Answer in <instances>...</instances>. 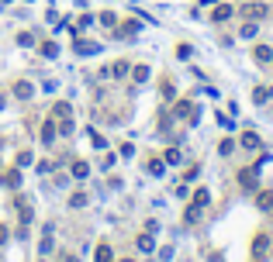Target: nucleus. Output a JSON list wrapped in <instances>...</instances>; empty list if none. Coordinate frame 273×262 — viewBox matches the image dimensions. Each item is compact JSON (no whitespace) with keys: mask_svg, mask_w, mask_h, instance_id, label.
Instances as JSON below:
<instances>
[{"mask_svg":"<svg viewBox=\"0 0 273 262\" xmlns=\"http://www.w3.org/2000/svg\"><path fill=\"white\" fill-rule=\"evenodd\" d=\"M73 45H76V52H80V56H93V52H100V45H97V42H80V38H76Z\"/></svg>","mask_w":273,"mask_h":262,"instance_id":"obj_1","label":"nucleus"},{"mask_svg":"<svg viewBox=\"0 0 273 262\" xmlns=\"http://www.w3.org/2000/svg\"><path fill=\"white\" fill-rule=\"evenodd\" d=\"M239 183H242L246 190H256V169H242V173H239Z\"/></svg>","mask_w":273,"mask_h":262,"instance_id":"obj_2","label":"nucleus"},{"mask_svg":"<svg viewBox=\"0 0 273 262\" xmlns=\"http://www.w3.org/2000/svg\"><path fill=\"white\" fill-rule=\"evenodd\" d=\"M242 14H246V17H256V21H260V17H267V7H263V3H249V7H242Z\"/></svg>","mask_w":273,"mask_h":262,"instance_id":"obj_3","label":"nucleus"},{"mask_svg":"<svg viewBox=\"0 0 273 262\" xmlns=\"http://www.w3.org/2000/svg\"><path fill=\"white\" fill-rule=\"evenodd\" d=\"M242 148H260V134L246 131V134H242Z\"/></svg>","mask_w":273,"mask_h":262,"instance_id":"obj_4","label":"nucleus"},{"mask_svg":"<svg viewBox=\"0 0 273 262\" xmlns=\"http://www.w3.org/2000/svg\"><path fill=\"white\" fill-rule=\"evenodd\" d=\"M201 210H204V207H197V203H194V207L183 214V221H187V224H197V221H201Z\"/></svg>","mask_w":273,"mask_h":262,"instance_id":"obj_5","label":"nucleus"},{"mask_svg":"<svg viewBox=\"0 0 273 262\" xmlns=\"http://www.w3.org/2000/svg\"><path fill=\"white\" fill-rule=\"evenodd\" d=\"M228 17H232V7H225V3L214 7V21H228Z\"/></svg>","mask_w":273,"mask_h":262,"instance_id":"obj_6","label":"nucleus"},{"mask_svg":"<svg viewBox=\"0 0 273 262\" xmlns=\"http://www.w3.org/2000/svg\"><path fill=\"white\" fill-rule=\"evenodd\" d=\"M270 59H273V52L267 45H260V49H256V63H270Z\"/></svg>","mask_w":273,"mask_h":262,"instance_id":"obj_7","label":"nucleus"},{"mask_svg":"<svg viewBox=\"0 0 273 262\" xmlns=\"http://www.w3.org/2000/svg\"><path fill=\"white\" fill-rule=\"evenodd\" d=\"M260 207H263V210H270V207H273V194H270V190H263V194H260Z\"/></svg>","mask_w":273,"mask_h":262,"instance_id":"obj_8","label":"nucleus"},{"mask_svg":"<svg viewBox=\"0 0 273 262\" xmlns=\"http://www.w3.org/2000/svg\"><path fill=\"white\" fill-rule=\"evenodd\" d=\"M207 200H211L207 190H197V194H194V203H197V207H207Z\"/></svg>","mask_w":273,"mask_h":262,"instance_id":"obj_9","label":"nucleus"},{"mask_svg":"<svg viewBox=\"0 0 273 262\" xmlns=\"http://www.w3.org/2000/svg\"><path fill=\"white\" fill-rule=\"evenodd\" d=\"M73 176L83 180V176H87V162H73Z\"/></svg>","mask_w":273,"mask_h":262,"instance_id":"obj_10","label":"nucleus"},{"mask_svg":"<svg viewBox=\"0 0 273 262\" xmlns=\"http://www.w3.org/2000/svg\"><path fill=\"white\" fill-rule=\"evenodd\" d=\"M3 183H7V187H17V183H21V176L10 169V173H3Z\"/></svg>","mask_w":273,"mask_h":262,"instance_id":"obj_11","label":"nucleus"},{"mask_svg":"<svg viewBox=\"0 0 273 262\" xmlns=\"http://www.w3.org/2000/svg\"><path fill=\"white\" fill-rule=\"evenodd\" d=\"M52 114H56V118H69V104H56Z\"/></svg>","mask_w":273,"mask_h":262,"instance_id":"obj_12","label":"nucleus"},{"mask_svg":"<svg viewBox=\"0 0 273 262\" xmlns=\"http://www.w3.org/2000/svg\"><path fill=\"white\" fill-rule=\"evenodd\" d=\"M97 262H111V249H107V245L97 249Z\"/></svg>","mask_w":273,"mask_h":262,"instance_id":"obj_13","label":"nucleus"},{"mask_svg":"<svg viewBox=\"0 0 273 262\" xmlns=\"http://www.w3.org/2000/svg\"><path fill=\"white\" fill-rule=\"evenodd\" d=\"M14 93H17V97H31V86H28V83H17Z\"/></svg>","mask_w":273,"mask_h":262,"instance_id":"obj_14","label":"nucleus"},{"mask_svg":"<svg viewBox=\"0 0 273 262\" xmlns=\"http://www.w3.org/2000/svg\"><path fill=\"white\" fill-rule=\"evenodd\" d=\"M218 152H221V155H232V152H235V145H232V141H228V138H225V141H221V145H218Z\"/></svg>","mask_w":273,"mask_h":262,"instance_id":"obj_15","label":"nucleus"},{"mask_svg":"<svg viewBox=\"0 0 273 262\" xmlns=\"http://www.w3.org/2000/svg\"><path fill=\"white\" fill-rule=\"evenodd\" d=\"M138 249H142V252H152V238L142 235V238H138Z\"/></svg>","mask_w":273,"mask_h":262,"instance_id":"obj_16","label":"nucleus"},{"mask_svg":"<svg viewBox=\"0 0 273 262\" xmlns=\"http://www.w3.org/2000/svg\"><path fill=\"white\" fill-rule=\"evenodd\" d=\"M42 52H45V56H49V59H52V56H56V52H59V49H56V42H45V45H42Z\"/></svg>","mask_w":273,"mask_h":262,"instance_id":"obj_17","label":"nucleus"},{"mask_svg":"<svg viewBox=\"0 0 273 262\" xmlns=\"http://www.w3.org/2000/svg\"><path fill=\"white\" fill-rule=\"evenodd\" d=\"M149 173H156V176H163V162H159V159H152V162H149Z\"/></svg>","mask_w":273,"mask_h":262,"instance_id":"obj_18","label":"nucleus"},{"mask_svg":"<svg viewBox=\"0 0 273 262\" xmlns=\"http://www.w3.org/2000/svg\"><path fill=\"white\" fill-rule=\"evenodd\" d=\"M253 249H256V256H263V249H267V235H260V238H256V245H253Z\"/></svg>","mask_w":273,"mask_h":262,"instance_id":"obj_19","label":"nucleus"},{"mask_svg":"<svg viewBox=\"0 0 273 262\" xmlns=\"http://www.w3.org/2000/svg\"><path fill=\"white\" fill-rule=\"evenodd\" d=\"M135 79H138V83H145V79H149V69H145V66H138V69H135Z\"/></svg>","mask_w":273,"mask_h":262,"instance_id":"obj_20","label":"nucleus"},{"mask_svg":"<svg viewBox=\"0 0 273 262\" xmlns=\"http://www.w3.org/2000/svg\"><path fill=\"white\" fill-rule=\"evenodd\" d=\"M52 134H56V131H52V125H45V128H42V141H52Z\"/></svg>","mask_w":273,"mask_h":262,"instance_id":"obj_21","label":"nucleus"},{"mask_svg":"<svg viewBox=\"0 0 273 262\" xmlns=\"http://www.w3.org/2000/svg\"><path fill=\"white\" fill-rule=\"evenodd\" d=\"M128 72V63H114V76H125Z\"/></svg>","mask_w":273,"mask_h":262,"instance_id":"obj_22","label":"nucleus"},{"mask_svg":"<svg viewBox=\"0 0 273 262\" xmlns=\"http://www.w3.org/2000/svg\"><path fill=\"white\" fill-rule=\"evenodd\" d=\"M3 242H7V228L0 224V245H3Z\"/></svg>","mask_w":273,"mask_h":262,"instance_id":"obj_23","label":"nucleus"},{"mask_svg":"<svg viewBox=\"0 0 273 262\" xmlns=\"http://www.w3.org/2000/svg\"><path fill=\"white\" fill-rule=\"evenodd\" d=\"M125 262H132V259H125Z\"/></svg>","mask_w":273,"mask_h":262,"instance_id":"obj_24","label":"nucleus"}]
</instances>
